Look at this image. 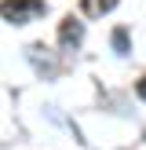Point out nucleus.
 <instances>
[{"label": "nucleus", "instance_id": "obj_2", "mask_svg": "<svg viewBox=\"0 0 146 150\" xmlns=\"http://www.w3.org/2000/svg\"><path fill=\"white\" fill-rule=\"evenodd\" d=\"M80 40H84V26H80L77 18H62V26H58V44H62L66 51H73V48H80Z\"/></svg>", "mask_w": 146, "mask_h": 150}, {"label": "nucleus", "instance_id": "obj_4", "mask_svg": "<svg viewBox=\"0 0 146 150\" xmlns=\"http://www.w3.org/2000/svg\"><path fill=\"white\" fill-rule=\"evenodd\" d=\"M113 48L117 55H128V29H113Z\"/></svg>", "mask_w": 146, "mask_h": 150}, {"label": "nucleus", "instance_id": "obj_3", "mask_svg": "<svg viewBox=\"0 0 146 150\" xmlns=\"http://www.w3.org/2000/svg\"><path fill=\"white\" fill-rule=\"evenodd\" d=\"M121 4V0H80V7H84L88 18H102L106 11H113V7Z\"/></svg>", "mask_w": 146, "mask_h": 150}, {"label": "nucleus", "instance_id": "obj_5", "mask_svg": "<svg viewBox=\"0 0 146 150\" xmlns=\"http://www.w3.org/2000/svg\"><path fill=\"white\" fill-rule=\"evenodd\" d=\"M135 92H139V99H146V77H142V81L135 84Z\"/></svg>", "mask_w": 146, "mask_h": 150}, {"label": "nucleus", "instance_id": "obj_1", "mask_svg": "<svg viewBox=\"0 0 146 150\" xmlns=\"http://www.w3.org/2000/svg\"><path fill=\"white\" fill-rule=\"evenodd\" d=\"M44 11H48L44 0H4V4H0V15H4L7 26H29V22H36Z\"/></svg>", "mask_w": 146, "mask_h": 150}]
</instances>
